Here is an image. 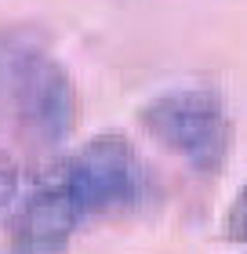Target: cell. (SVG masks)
<instances>
[{"label":"cell","instance_id":"obj_1","mask_svg":"<svg viewBox=\"0 0 247 254\" xmlns=\"http://www.w3.org/2000/svg\"><path fill=\"white\" fill-rule=\"evenodd\" d=\"M48 182H55L66 192V200L77 207L84 222L120 214L135 207L146 192L142 160H138L135 145L116 131L87 138L77 153L58 160Z\"/></svg>","mask_w":247,"mask_h":254},{"label":"cell","instance_id":"obj_2","mask_svg":"<svg viewBox=\"0 0 247 254\" xmlns=\"http://www.w3.org/2000/svg\"><path fill=\"white\" fill-rule=\"evenodd\" d=\"M138 124L160 149L185 160L193 171H218L233 149V124L218 91L174 87L138 109Z\"/></svg>","mask_w":247,"mask_h":254},{"label":"cell","instance_id":"obj_3","mask_svg":"<svg viewBox=\"0 0 247 254\" xmlns=\"http://www.w3.org/2000/svg\"><path fill=\"white\" fill-rule=\"evenodd\" d=\"M15 117L37 145H58L77 127V84L69 69L44 51H22L7 69Z\"/></svg>","mask_w":247,"mask_h":254},{"label":"cell","instance_id":"obj_4","mask_svg":"<svg viewBox=\"0 0 247 254\" xmlns=\"http://www.w3.org/2000/svg\"><path fill=\"white\" fill-rule=\"evenodd\" d=\"M80 225L84 218L66 200V192L44 178L11 214V254H62Z\"/></svg>","mask_w":247,"mask_h":254},{"label":"cell","instance_id":"obj_5","mask_svg":"<svg viewBox=\"0 0 247 254\" xmlns=\"http://www.w3.org/2000/svg\"><path fill=\"white\" fill-rule=\"evenodd\" d=\"M222 240L226 244H247V182L237 189L233 203L222 214Z\"/></svg>","mask_w":247,"mask_h":254},{"label":"cell","instance_id":"obj_6","mask_svg":"<svg viewBox=\"0 0 247 254\" xmlns=\"http://www.w3.org/2000/svg\"><path fill=\"white\" fill-rule=\"evenodd\" d=\"M18 186H22L18 164H15V160H11L7 153H0V211L18 200Z\"/></svg>","mask_w":247,"mask_h":254}]
</instances>
